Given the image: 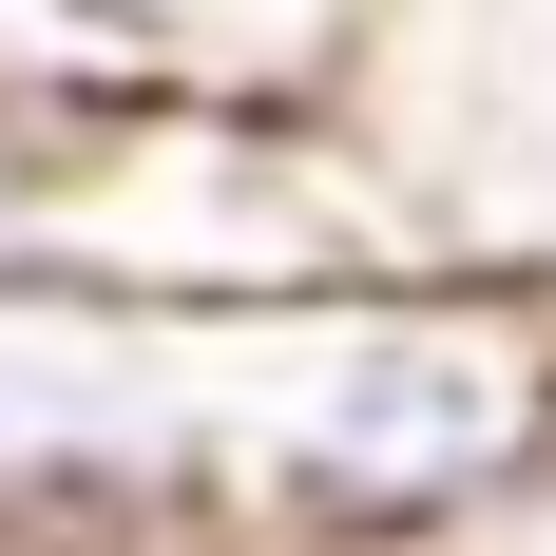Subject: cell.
<instances>
[{
	"label": "cell",
	"instance_id": "1",
	"mask_svg": "<svg viewBox=\"0 0 556 556\" xmlns=\"http://www.w3.org/2000/svg\"><path fill=\"white\" fill-rule=\"evenodd\" d=\"M192 365H212L230 518L269 556H442L556 480V288L480 269V250L230 327Z\"/></svg>",
	"mask_w": 556,
	"mask_h": 556
},
{
	"label": "cell",
	"instance_id": "2",
	"mask_svg": "<svg viewBox=\"0 0 556 556\" xmlns=\"http://www.w3.org/2000/svg\"><path fill=\"white\" fill-rule=\"evenodd\" d=\"M384 269H442V230L365 154V115H212V97H97L39 135V288L115 327L230 345L288 307H345Z\"/></svg>",
	"mask_w": 556,
	"mask_h": 556
},
{
	"label": "cell",
	"instance_id": "3",
	"mask_svg": "<svg viewBox=\"0 0 556 556\" xmlns=\"http://www.w3.org/2000/svg\"><path fill=\"white\" fill-rule=\"evenodd\" d=\"M173 518H230L212 365L173 327L0 288V556H135Z\"/></svg>",
	"mask_w": 556,
	"mask_h": 556
},
{
	"label": "cell",
	"instance_id": "4",
	"mask_svg": "<svg viewBox=\"0 0 556 556\" xmlns=\"http://www.w3.org/2000/svg\"><path fill=\"white\" fill-rule=\"evenodd\" d=\"M403 0H97V39L135 97H212V115H365Z\"/></svg>",
	"mask_w": 556,
	"mask_h": 556
},
{
	"label": "cell",
	"instance_id": "5",
	"mask_svg": "<svg viewBox=\"0 0 556 556\" xmlns=\"http://www.w3.org/2000/svg\"><path fill=\"white\" fill-rule=\"evenodd\" d=\"M97 97H135L97 0H0V115H97Z\"/></svg>",
	"mask_w": 556,
	"mask_h": 556
},
{
	"label": "cell",
	"instance_id": "6",
	"mask_svg": "<svg viewBox=\"0 0 556 556\" xmlns=\"http://www.w3.org/2000/svg\"><path fill=\"white\" fill-rule=\"evenodd\" d=\"M39 135L58 115H0V288H39Z\"/></svg>",
	"mask_w": 556,
	"mask_h": 556
}]
</instances>
